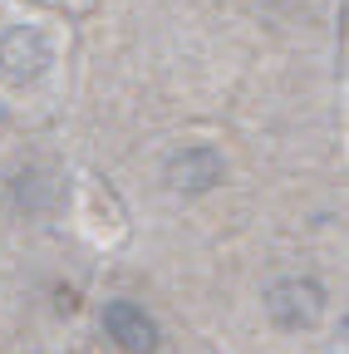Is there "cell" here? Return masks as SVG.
I'll use <instances>...</instances> for the list:
<instances>
[{
    "instance_id": "3957f363",
    "label": "cell",
    "mask_w": 349,
    "mask_h": 354,
    "mask_svg": "<svg viewBox=\"0 0 349 354\" xmlns=\"http://www.w3.org/2000/svg\"><path fill=\"white\" fill-rule=\"evenodd\" d=\"M45 64H50V44L39 39V30H10L6 39H0V69H6V79L25 84Z\"/></svg>"
},
{
    "instance_id": "6da1fadb",
    "label": "cell",
    "mask_w": 349,
    "mask_h": 354,
    "mask_svg": "<svg viewBox=\"0 0 349 354\" xmlns=\"http://www.w3.org/2000/svg\"><path fill=\"white\" fill-rule=\"evenodd\" d=\"M266 310L281 330H310L325 310V290L315 281H281L266 290Z\"/></svg>"
},
{
    "instance_id": "277c9868",
    "label": "cell",
    "mask_w": 349,
    "mask_h": 354,
    "mask_svg": "<svg viewBox=\"0 0 349 354\" xmlns=\"http://www.w3.org/2000/svg\"><path fill=\"white\" fill-rule=\"evenodd\" d=\"M167 183L178 192H207V187L222 183V158H216L211 148H182L167 162Z\"/></svg>"
},
{
    "instance_id": "7a4b0ae2",
    "label": "cell",
    "mask_w": 349,
    "mask_h": 354,
    "mask_svg": "<svg viewBox=\"0 0 349 354\" xmlns=\"http://www.w3.org/2000/svg\"><path fill=\"white\" fill-rule=\"evenodd\" d=\"M104 330L128 354H153L158 349V325H153V315H143V305H133V300L104 305Z\"/></svg>"
}]
</instances>
